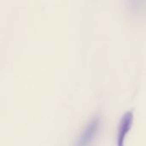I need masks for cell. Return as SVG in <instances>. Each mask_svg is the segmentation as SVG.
<instances>
[{"instance_id":"obj_2","label":"cell","mask_w":146,"mask_h":146,"mask_svg":"<svg viewBox=\"0 0 146 146\" xmlns=\"http://www.w3.org/2000/svg\"><path fill=\"white\" fill-rule=\"evenodd\" d=\"M99 127V120L94 119L92 121L89 125L86 127V128L84 130L83 133L80 135L79 140L77 141L75 146H88L92 140L94 139L98 129Z\"/></svg>"},{"instance_id":"obj_1","label":"cell","mask_w":146,"mask_h":146,"mask_svg":"<svg viewBox=\"0 0 146 146\" xmlns=\"http://www.w3.org/2000/svg\"><path fill=\"white\" fill-rule=\"evenodd\" d=\"M133 121V115L131 111L126 112L119 124L117 134V146H124L125 139L129 133Z\"/></svg>"}]
</instances>
